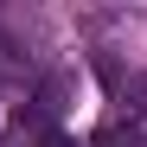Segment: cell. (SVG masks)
I'll list each match as a JSON object with an SVG mask.
<instances>
[{
    "mask_svg": "<svg viewBox=\"0 0 147 147\" xmlns=\"http://www.w3.org/2000/svg\"><path fill=\"white\" fill-rule=\"evenodd\" d=\"M102 147H141L134 128H102Z\"/></svg>",
    "mask_w": 147,
    "mask_h": 147,
    "instance_id": "cell-1",
    "label": "cell"
},
{
    "mask_svg": "<svg viewBox=\"0 0 147 147\" xmlns=\"http://www.w3.org/2000/svg\"><path fill=\"white\" fill-rule=\"evenodd\" d=\"M38 147H70V141H64V134H45V141H38Z\"/></svg>",
    "mask_w": 147,
    "mask_h": 147,
    "instance_id": "cell-2",
    "label": "cell"
}]
</instances>
